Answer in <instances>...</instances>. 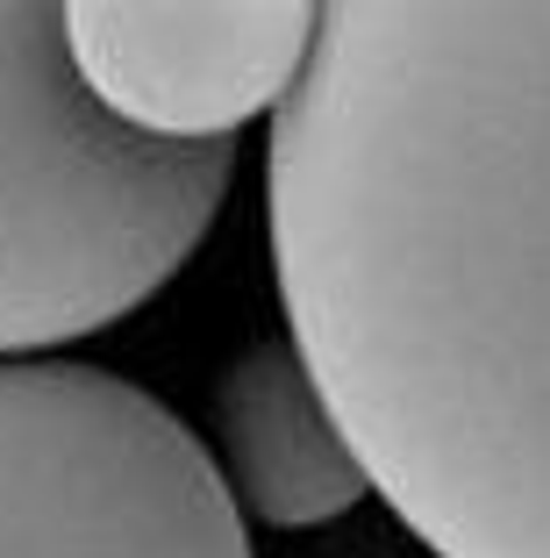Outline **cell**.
I'll return each mask as SVG.
<instances>
[{
  "mask_svg": "<svg viewBox=\"0 0 550 558\" xmlns=\"http://www.w3.org/2000/svg\"><path fill=\"white\" fill-rule=\"evenodd\" d=\"M208 451L236 494L243 523L322 530L351 515L357 501H372V473L351 451L293 337H265L222 373Z\"/></svg>",
  "mask_w": 550,
  "mask_h": 558,
  "instance_id": "obj_5",
  "label": "cell"
},
{
  "mask_svg": "<svg viewBox=\"0 0 550 558\" xmlns=\"http://www.w3.org/2000/svg\"><path fill=\"white\" fill-rule=\"evenodd\" d=\"M236 136H150L80 80L65 0H0V359L114 329L208 244Z\"/></svg>",
  "mask_w": 550,
  "mask_h": 558,
  "instance_id": "obj_2",
  "label": "cell"
},
{
  "mask_svg": "<svg viewBox=\"0 0 550 558\" xmlns=\"http://www.w3.org/2000/svg\"><path fill=\"white\" fill-rule=\"evenodd\" d=\"M0 558H250L215 451L100 365L0 359Z\"/></svg>",
  "mask_w": 550,
  "mask_h": 558,
  "instance_id": "obj_3",
  "label": "cell"
},
{
  "mask_svg": "<svg viewBox=\"0 0 550 558\" xmlns=\"http://www.w3.org/2000/svg\"><path fill=\"white\" fill-rule=\"evenodd\" d=\"M315 0H65L80 80L150 136H236L286 100Z\"/></svg>",
  "mask_w": 550,
  "mask_h": 558,
  "instance_id": "obj_4",
  "label": "cell"
},
{
  "mask_svg": "<svg viewBox=\"0 0 550 558\" xmlns=\"http://www.w3.org/2000/svg\"><path fill=\"white\" fill-rule=\"evenodd\" d=\"M265 230L379 501L437 558H550V0H315Z\"/></svg>",
  "mask_w": 550,
  "mask_h": 558,
  "instance_id": "obj_1",
  "label": "cell"
}]
</instances>
